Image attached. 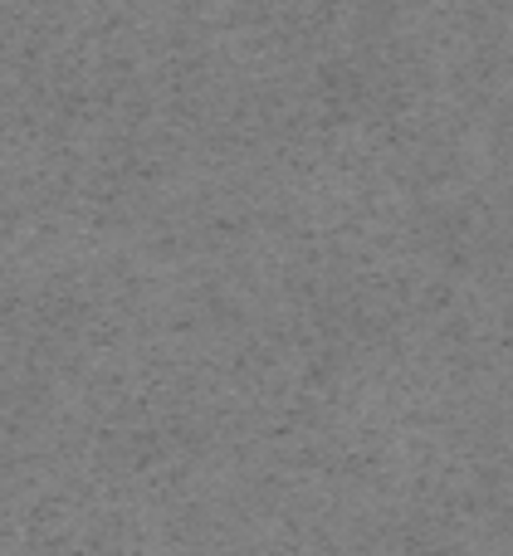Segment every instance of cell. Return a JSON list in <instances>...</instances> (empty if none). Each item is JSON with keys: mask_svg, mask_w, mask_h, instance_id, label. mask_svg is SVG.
I'll use <instances>...</instances> for the list:
<instances>
[]
</instances>
